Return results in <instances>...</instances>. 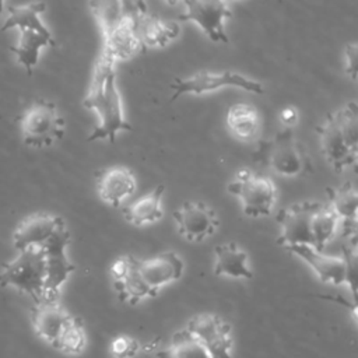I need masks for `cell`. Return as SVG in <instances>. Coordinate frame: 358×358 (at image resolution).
Returning <instances> with one entry per match:
<instances>
[{
	"mask_svg": "<svg viewBox=\"0 0 358 358\" xmlns=\"http://www.w3.org/2000/svg\"><path fill=\"white\" fill-rule=\"evenodd\" d=\"M183 270L182 257L172 250L143 260L133 255H123L110 264L113 288L119 299L129 305L157 296L162 288L178 281Z\"/></svg>",
	"mask_w": 358,
	"mask_h": 358,
	"instance_id": "6da1fadb",
	"label": "cell"
},
{
	"mask_svg": "<svg viewBox=\"0 0 358 358\" xmlns=\"http://www.w3.org/2000/svg\"><path fill=\"white\" fill-rule=\"evenodd\" d=\"M83 103L87 109L94 110L98 119L87 138L88 141L106 140L115 143L120 131L133 129L124 116L122 96L117 90L116 64L101 55L95 62L90 88Z\"/></svg>",
	"mask_w": 358,
	"mask_h": 358,
	"instance_id": "7a4b0ae2",
	"label": "cell"
},
{
	"mask_svg": "<svg viewBox=\"0 0 358 358\" xmlns=\"http://www.w3.org/2000/svg\"><path fill=\"white\" fill-rule=\"evenodd\" d=\"M320 150L334 172H344L357 164L358 106L354 101L329 113L317 127Z\"/></svg>",
	"mask_w": 358,
	"mask_h": 358,
	"instance_id": "3957f363",
	"label": "cell"
},
{
	"mask_svg": "<svg viewBox=\"0 0 358 358\" xmlns=\"http://www.w3.org/2000/svg\"><path fill=\"white\" fill-rule=\"evenodd\" d=\"M227 190L239 200L242 211L248 217H267L275 207L277 189L274 182L268 176L250 169L238 171L227 185Z\"/></svg>",
	"mask_w": 358,
	"mask_h": 358,
	"instance_id": "277c9868",
	"label": "cell"
},
{
	"mask_svg": "<svg viewBox=\"0 0 358 358\" xmlns=\"http://www.w3.org/2000/svg\"><path fill=\"white\" fill-rule=\"evenodd\" d=\"M344 256L324 255L306 245L291 246L287 250L303 260L316 277L330 285H347L355 294V243H347Z\"/></svg>",
	"mask_w": 358,
	"mask_h": 358,
	"instance_id": "5b68a950",
	"label": "cell"
},
{
	"mask_svg": "<svg viewBox=\"0 0 358 358\" xmlns=\"http://www.w3.org/2000/svg\"><path fill=\"white\" fill-rule=\"evenodd\" d=\"M45 277V252L42 248L31 246L21 250L13 262L3 264L0 285H13L20 292L29 295L36 303L42 299Z\"/></svg>",
	"mask_w": 358,
	"mask_h": 358,
	"instance_id": "8992f818",
	"label": "cell"
},
{
	"mask_svg": "<svg viewBox=\"0 0 358 358\" xmlns=\"http://www.w3.org/2000/svg\"><path fill=\"white\" fill-rule=\"evenodd\" d=\"M22 140L31 147H49L64 134V119L56 105L46 99H35L18 117Z\"/></svg>",
	"mask_w": 358,
	"mask_h": 358,
	"instance_id": "52a82bcc",
	"label": "cell"
},
{
	"mask_svg": "<svg viewBox=\"0 0 358 358\" xmlns=\"http://www.w3.org/2000/svg\"><path fill=\"white\" fill-rule=\"evenodd\" d=\"M147 11V6L141 1H123L122 20L108 32L102 34L103 48L101 56L117 64L119 62L129 60L143 50L136 31L138 17Z\"/></svg>",
	"mask_w": 358,
	"mask_h": 358,
	"instance_id": "ba28073f",
	"label": "cell"
},
{
	"mask_svg": "<svg viewBox=\"0 0 358 358\" xmlns=\"http://www.w3.org/2000/svg\"><path fill=\"white\" fill-rule=\"evenodd\" d=\"M262 158L266 164L281 176L295 178L310 169L309 158L294 136L292 129L278 130L268 141L262 145Z\"/></svg>",
	"mask_w": 358,
	"mask_h": 358,
	"instance_id": "9c48e42d",
	"label": "cell"
},
{
	"mask_svg": "<svg viewBox=\"0 0 358 358\" xmlns=\"http://www.w3.org/2000/svg\"><path fill=\"white\" fill-rule=\"evenodd\" d=\"M225 87H235L245 90L252 94H263L262 83L249 78L241 73H235L231 70L225 71H210L201 70L185 78H176L171 84L172 96L171 101H176L185 95H203L211 91H217Z\"/></svg>",
	"mask_w": 358,
	"mask_h": 358,
	"instance_id": "30bf717a",
	"label": "cell"
},
{
	"mask_svg": "<svg viewBox=\"0 0 358 358\" xmlns=\"http://www.w3.org/2000/svg\"><path fill=\"white\" fill-rule=\"evenodd\" d=\"M69 243H70V232L64 221H62L55 229V232L50 235V238L42 246L45 252V268H46L42 299L59 301V295L63 284L67 281L70 274L76 270V266L69 260L66 255V248Z\"/></svg>",
	"mask_w": 358,
	"mask_h": 358,
	"instance_id": "8fae6325",
	"label": "cell"
},
{
	"mask_svg": "<svg viewBox=\"0 0 358 358\" xmlns=\"http://www.w3.org/2000/svg\"><path fill=\"white\" fill-rule=\"evenodd\" d=\"M185 329L196 337L211 358H232V327L217 313H197L187 320Z\"/></svg>",
	"mask_w": 358,
	"mask_h": 358,
	"instance_id": "7c38bea8",
	"label": "cell"
},
{
	"mask_svg": "<svg viewBox=\"0 0 358 358\" xmlns=\"http://www.w3.org/2000/svg\"><path fill=\"white\" fill-rule=\"evenodd\" d=\"M319 201H298L287 206L277 214L280 227L277 243L288 249L296 245H306L313 248L310 221Z\"/></svg>",
	"mask_w": 358,
	"mask_h": 358,
	"instance_id": "4fadbf2b",
	"label": "cell"
},
{
	"mask_svg": "<svg viewBox=\"0 0 358 358\" xmlns=\"http://www.w3.org/2000/svg\"><path fill=\"white\" fill-rule=\"evenodd\" d=\"M183 11L178 20L194 22L206 36L217 43H228V35L224 21L231 17V8L227 1H183Z\"/></svg>",
	"mask_w": 358,
	"mask_h": 358,
	"instance_id": "5bb4252c",
	"label": "cell"
},
{
	"mask_svg": "<svg viewBox=\"0 0 358 358\" xmlns=\"http://www.w3.org/2000/svg\"><path fill=\"white\" fill-rule=\"evenodd\" d=\"M178 232L189 242H203L218 228L215 211L203 201H185L173 211Z\"/></svg>",
	"mask_w": 358,
	"mask_h": 358,
	"instance_id": "9a60e30c",
	"label": "cell"
},
{
	"mask_svg": "<svg viewBox=\"0 0 358 358\" xmlns=\"http://www.w3.org/2000/svg\"><path fill=\"white\" fill-rule=\"evenodd\" d=\"M137 187L136 176L127 166L113 165L98 175L96 193L110 207H120L130 199Z\"/></svg>",
	"mask_w": 358,
	"mask_h": 358,
	"instance_id": "2e32d148",
	"label": "cell"
},
{
	"mask_svg": "<svg viewBox=\"0 0 358 358\" xmlns=\"http://www.w3.org/2000/svg\"><path fill=\"white\" fill-rule=\"evenodd\" d=\"M70 317L71 315L59 301L42 299L31 309V322L35 333L52 347Z\"/></svg>",
	"mask_w": 358,
	"mask_h": 358,
	"instance_id": "e0dca14e",
	"label": "cell"
},
{
	"mask_svg": "<svg viewBox=\"0 0 358 358\" xmlns=\"http://www.w3.org/2000/svg\"><path fill=\"white\" fill-rule=\"evenodd\" d=\"M62 221V217L48 213H35L25 217L13 234L14 248L20 252L31 246L42 248Z\"/></svg>",
	"mask_w": 358,
	"mask_h": 358,
	"instance_id": "ac0fdd59",
	"label": "cell"
},
{
	"mask_svg": "<svg viewBox=\"0 0 358 358\" xmlns=\"http://www.w3.org/2000/svg\"><path fill=\"white\" fill-rule=\"evenodd\" d=\"M327 204L340 221V229L347 242H355L358 193L352 183L347 182L327 189Z\"/></svg>",
	"mask_w": 358,
	"mask_h": 358,
	"instance_id": "d6986e66",
	"label": "cell"
},
{
	"mask_svg": "<svg viewBox=\"0 0 358 358\" xmlns=\"http://www.w3.org/2000/svg\"><path fill=\"white\" fill-rule=\"evenodd\" d=\"M213 271L217 277L250 280L253 277L249 255L235 242L217 245L214 249Z\"/></svg>",
	"mask_w": 358,
	"mask_h": 358,
	"instance_id": "ffe728a7",
	"label": "cell"
},
{
	"mask_svg": "<svg viewBox=\"0 0 358 358\" xmlns=\"http://www.w3.org/2000/svg\"><path fill=\"white\" fill-rule=\"evenodd\" d=\"M136 31L143 49L165 48L179 36L180 27L175 21H165L144 11L136 22Z\"/></svg>",
	"mask_w": 358,
	"mask_h": 358,
	"instance_id": "44dd1931",
	"label": "cell"
},
{
	"mask_svg": "<svg viewBox=\"0 0 358 358\" xmlns=\"http://www.w3.org/2000/svg\"><path fill=\"white\" fill-rule=\"evenodd\" d=\"M165 187L162 185L154 187L150 193L136 199L123 210V218L134 227H145L158 222L164 215L162 197Z\"/></svg>",
	"mask_w": 358,
	"mask_h": 358,
	"instance_id": "7402d4cb",
	"label": "cell"
},
{
	"mask_svg": "<svg viewBox=\"0 0 358 358\" xmlns=\"http://www.w3.org/2000/svg\"><path fill=\"white\" fill-rule=\"evenodd\" d=\"M225 122L229 133L241 141L253 140L260 127V116L257 109L245 102L231 105L227 110Z\"/></svg>",
	"mask_w": 358,
	"mask_h": 358,
	"instance_id": "603a6c76",
	"label": "cell"
},
{
	"mask_svg": "<svg viewBox=\"0 0 358 358\" xmlns=\"http://www.w3.org/2000/svg\"><path fill=\"white\" fill-rule=\"evenodd\" d=\"M56 42L52 35H42L32 29H21L20 41L17 46H10V50L15 53L17 62L22 64L28 73L32 74L34 67L38 64L39 52L45 46H55Z\"/></svg>",
	"mask_w": 358,
	"mask_h": 358,
	"instance_id": "cb8c5ba5",
	"label": "cell"
},
{
	"mask_svg": "<svg viewBox=\"0 0 358 358\" xmlns=\"http://www.w3.org/2000/svg\"><path fill=\"white\" fill-rule=\"evenodd\" d=\"M340 231V221L327 203L317 204L312 221H310V234L313 249L323 252L324 248L336 238Z\"/></svg>",
	"mask_w": 358,
	"mask_h": 358,
	"instance_id": "d4e9b609",
	"label": "cell"
},
{
	"mask_svg": "<svg viewBox=\"0 0 358 358\" xmlns=\"http://www.w3.org/2000/svg\"><path fill=\"white\" fill-rule=\"evenodd\" d=\"M45 8H46L45 3H29L20 7L8 6L10 15L6 20L4 25L0 28V31L18 27L20 29H32L42 35H52L50 31L43 25V22L39 18V15L45 11Z\"/></svg>",
	"mask_w": 358,
	"mask_h": 358,
	"instance_id": "484cf974",
	"label": "cell"
},
{
	"mask_svg": "<svg viewBox=\"0 0 358 358\" xmlns=\"http://www.w3.org/2000/svg\"><path fill=\"white\" fill-rule=\"evenodd\" d=\"M157 358H211L206 348L185 327L178 330L169 344L157 351Z\"/></svg>",
	"mask_w": 358,
	"mask_h": 358,
	"instance_id": "4316f807",
	"label": "cell"
},
{
	"mask_svg": "<svg viewBox=\"0 0 358 358\" xmlns=\"http://www.w3.org/2000/svg\"><path fill=\"white\" fill-rule=\"evenodd\" d=\"M53 347L69 355H80L84 352L87 347V333L80 317L71 315Z\"/></svg>",
	"mask_w": 358,
	"mask_h": 358,
	"instance_id": "83f0119b",
	"label": "cell"
},
{
	"mask_svg": "<svg viewBox=\"0 0 358 358\" xmlns=\"http://www.w3.org/2000/svg\"><path fill=\"white\" fill-rule=\"evenodd\" d=\"M101 34L112 29L123 17V1H92L88 4Z\"/></svg>",
	"mask_w": 358,
	"mask_h": 358,
	"instance_id": "f1b7e54d",
	"label": "cell"
},
{
	"mask_svg": "<svg viewBox=\"0 0 358 358\" xmlns=\"http://www.w3.org/2000/svg\"><path fill=\"white\" fill-rule=\"evenodd\" d=\"M140 351L141 344L138 340L127 334L116 336L110 343V354L115 358H134Z\"/></svg>",
	"mask_w": 358,
	"mask_h": 358,
	"instance_id": "f546056e",
	"label": "cell"
},
{
	"mask_svg": "<svg viewBox=\"0 0 358 358\" xmlns=\"http://www.w3.org/2000/svg\"><path fill=\"white\" fill-rule=\"evenodd\" d=\"M358 64V46L357 43H350L345 46L344 50V69H345V74L355 81L357 80V67Z\"/></svg>",
	"mask_w": 358,
	"mask_h": 358,
	"instance_id": "4dcf8cb0",
	"label": "cell"
},
{
	"mask_svg": "<svg viewBox=\"0 0 358 358\" xmlns=\"http://www.w3.org/2000/svg\"><path fill=\"white\" fill-rule=\"evenodd\" d=\"M298 119H299V113L294 106H285L280 112V120L288 129H291L298 122Z\"/></svg>",
	"mask_w": 358,
	"mask_h": 358,
	"instance_id": "1f68e13d",
	"label": "cell"
},
{
	"mask_svg": "<svg viewBox=\"0 0 358 358\" xmlns=\"http://www.w3.org/2000/svg\"><path fill=\"white\" fill-rule=\"evenodd\" d=\"M1 10H3V3L0 1V14H1Z\"/></svg>",
	"mask_w": 358,
	"mask_h": 358,
	"instance_id": "d6a6232c",
	"label": "cell"
}]
</instances>
